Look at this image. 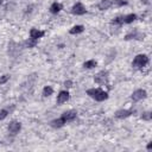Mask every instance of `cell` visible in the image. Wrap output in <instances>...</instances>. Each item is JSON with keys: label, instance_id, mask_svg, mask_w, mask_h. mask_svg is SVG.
<instances>
[{"label": "cell", "instance_id": "obj_1", "mask_svg": "<svg viewBox=\"0 0 152 152\" xmlns=\"http://www.w3.org/2000/svg\"><path fill=\"white\" fill-rule=\"evenodd\" d=\"M87 95H89L91 99L96 100V101H104L108 99V93L100 89V88H90L87 90Z\"/></svg>", "mask_w": 152, "mask_h": 152}, {"label": "cell", "instance_id": "obj_2", "mask_svg": "<svg viewBox=\"0 0 152 152\" xmlns=\"http://www.w3.org/2000/svg\"><path fill=\"white\" fill-rule=\"evenodd\" d=\"M148 64V57L145 53H140L137 55L132 62V66L134 69H142L144 66H146Z\"/></svg>", "mask_w": 152, "mask_h": 152}, {"label": "cell", "instance_id": "obj_3", "mask_svg": "<svg viewBox=\"0 0 152 152\" xmlns=\"http://www.w3.org/2000/svg\"><path fill=\"white\" fill-rule=\"evenodd\" d=\"M108 71L107 70H101L99 71L95 77H94V81L95 83H99V84H108Z\"/></svg>", "mask_w": 152, "mask_h": 152}, {"label": "cell", "instance_id": "obj_4", "mask_svg": "<svg viewBox=\"0 0 152 152\" xmlns=\"http://www.w3.org/2000/svg\"><path fill=\"white\" fill-rule=\"evenodd\" d=\"M71 13H72V14H76V15H83V14L87 13V10H86V7L83 6V4L76 2V4L71 7Z\"/></svg>", "mask_w": 152, "mask_h": 152}, {"label": "cell", "instance_id": "obj_5", "mask_svg": "<svg viewBox=\"0 0 152 152\" xmlns=\"http://www.w3.org/2000/svg\"><path fill=\"white\" fill-rule=\"evenodd\" d=\"M144 37H145V34L144 33H141V32H139V31H133V32H131V33H127L126 36H125V40H131V39H135V40H142L144 39Z\"/></svg>", "mask_w": 152, "mask_h": 152}, {"label": "cell", "instance_id": "obj_6", "mask_svg": "<svg viewBox=\"0 0 152 152\" xmlns=\"http://www.w3.org/2000/svg\"><path fill=\"white\" fill-rule=\"evenodd\" d=\"M20 129H21L20 122H18V121H11V122L8 124V132H10L11 134L15 135L17 133H19Z\"/></svg>", "mask_w": 152, "mask_h": 152}, {"label": "cell", "instance_id": "obj_7", "mask_svg": "<svg viewBox=\"0 0 152 152\" xmlns=\"http://www.w3.org/2000/svg\"><path fill=\"white\" fill-rule=\"evenodd\" d=\"M145 97H146V90H144V89H138V90L133 91V94H132V100L134 102H138Z\"/></svg>", "mask_w": 152, "mask_h": 152}, {"label": "cell", "instance_id": "obj_8", "mask_svg": "<svg viewBox=\"0 0 152 152\" xmlns=\"http://www.w3.org/2000/svg\"><path fill=\"white\" fill-rule=\"evenodd\" d=\"M76 112L75 110H65L63 114H62V119L65 121V124L66 122H69V121H72V120H75V118H76Z\"/></svg>", "mask_w": 152, "mask_h": 152}, {"label": "cell", "instance_id": "obj_9", "mask_svg": "<svg viewBox=\"0 0 152 152\" xmlns=\"http://www.w3.org/2000/svg\"><path fill=\"white\" fill-rule=\"evenodd\" d=\"M69 99H70V94H69L66 90H62V91H59V94L57 95V103H58V104H62V103L66 102Z\"/></svg>", "mask_w": 152, "mask_h": 152}, {"label": "cell", "instance_id": "obj_10", "mask_svg": "<svg viewBox=\"0 0 152 152\" xmlns=\"http://www.w3.org/2000/svg\"><path fill=\"white\" fill-rule=\"evenodd\" d=\"M133 114V110H129V109H120L115 113V118L116 119H126L128 116H131Z\"/></svg>", "mask_w": 152, "mask_h": 152}, {"label": "cell", "instance_id": "obj_11", "mask_svg": "<svg viewBox=\"0 0 152 152\" xmlns=\"http://www.w3.org/2000/svg\"><path fill=\"white\" fill-rule=\"evenodd\" d=\"M44 34H45V32H44V31H40V30H38V28H31V30H30V38L39 39V38H42Z\"/></svg>", "mask_w": 152, "mask_h": 152}, {"label": "cell", "instance_id": "obj_12", "mask_svg": "<svg viewBox=\"0 0 152 152\" xmlns=\"http://www.w3.org/2000/svg\"><path fill=\"white\" fill-rule=\"evenodd\" d=\"M64 124H65V121H64L62 118L55 119V120H52V121L50 122L51 127H53V128H61V127H63V126H64Z\"/></svg>", "mask_w": 152, "mask_h": 152}, {"label": "cell", "instance_id": "obj_13", "mask_svg": "<svg viewBox=\"0 0 152 152\" xmlns=\"http://www.w3.org/2000/svg\"><path fill=\"white\" fill-rule=\"evenodd\" d=\"M110 6H112V1H110V0H102L101 2H99L97 8L101 10V11H106V10H108Z\"/></svg>", "mask_w": 152, "mask_h": 152}, {"label": "cell", "instance_id": "obj_14", "mask_svg": "<svg viewBox=\"0 0 152 152\" xmlns=\"http://www.w3.org/2000/svg\"><path fill=\"white\" fill-rule=\"evenodd\" d=\"M83 30H84V27H83L82 25H75V26H72V27L70 28L69 33H70V34H78V33L83 32Z\"/></svg>", "mask_w": 152, "mask_h": 152}, {"label": "cell", "instance_id": "obj_15", "mask_svg": "<svg viewBox=\"0 0 152 152\" xmlns=\"http://www.w3.org/2000/svg\"><path fill=\"white\" fill-rule=\"evenodd\" d=\"M61 10H62V5L58 4V2H53V4L50 6V12H51L52 14H57Z\"/></svg>", "mask_w": 152, "mask_h": 152}, {"label": "cell", "instance_id": "obj_16", "mask_svg": "<svg viewBox=\"0 0 152 152\" xmlns=\"http://www.w3.org/2000/svg\"><path fill=\"white\" fill-rule=\"evenodd\" d=\"M135 19H137V14H134V13L124 15V24H131V23H133Z\"/></svg>", "mask_w": 152, "mask_h": 152}, {"label": "cell", "instance_id": "obj_17", "mask_svg": "<svg viewBox=\"0 0 152 152\" xmlns=\"http://www.w3.org/2000/svg\"><path fill=\"white\" fill-rule=\"evenodd\" d=\"M110 24L114 25V26H121V25L124 24V15H122V17H116V18H114Z\"/></svg>", "mask_w": 152, "mask_h": 152}, {"label": "cell", "instance_id": "obj_18", "mask_svg": "<svg viewBox=\"0 0 152 152\" xmlns=\"http://www.w3.org/2000/svg\"><path fill=\"white\" fill-rule=\"evenodd\" d=\"M83 66H84L86 69H91V68H95V66H96V61H94V59H89V61L84 62Z\"/></svg>", "mask_w": 152, "mask_h": 152}, {"label": "cell", "instance_id": "obj_19", "mask_svg": "<svg viewBox=\"0 0 152 152\" xmlns=\"http://www.w3.org/2000/svg\"><path fill=\"white\" fill-rule=\"evenodd\" d=\"M52 93H53V89H52L50 86H46V87H44V89H43V96L48 97V96L52 95Z\"/></svg>", "mask_w": 152, "mask_h": 152}, {"label": "cell", "instance_id": "obj_20", "mask_svg": "<svg viewBox=\"0 0 152 152\" xmlns=\"http://www.w3.org/2000/svg\"><path fill=\"white\" fill-rule=\"evenodd\" d=\"M128 4V0H114L112 1V5L116 6V7H121V6H126Z\"/></svg>", "mask_w": 152, "mask_h": 152}, {"label": "cell", "instance_id": "obj_21", "mask_svg": "<svg viewBox=\"0 0 152 152\" xmlns=\"http://www.w3.org/2000/svg\"><path fill=\"white\" fill-rule=\"evenodd\" d=\"M37 40H38V39H33V38H30L28 40H26V42H25V46H26V48H33V46H36V44H37Z\"/></svg>", "mask_w": 152, "mask_h": 152}, {"label": "cell", "instance_id": "obj_22", "mask_svg": "<svg viewBox=\"0 0 152 152\" xmlns=\"http://www.w3.org/2000/svg\"><path fill=\"white\" fill-rule=\"evenodd\" d=\"M141 119L145 120V121H150V120H151V112H145V113H142Z\"/></svg>", "mask_w": 152, "mask_h": 152}, {"label": "cell", "instance_id": "obj_23", "mask_svg": "<svg viewBox=\"0 0 152 152\" xmlns=\"http://www.w3.org/2000/svg\"><path fill=\"white\" fill-rule=\"evenodd\" d=\"M8 80H10V75H2V76L0 77V84L6 83Z\"/></svg>", "mask_w": 152, "mask_h": 152}, {"label": "cell", "instance_id": "obj_24", "mask_svg": "<svg viewBox=\"0 0 152 152\" xmlns=\"http://www.w3.org/2000/svg\"><path fill=\"white\" fill-rule=\"evenodd\" d=\"M7 115H8V112H7L6 109H1V110H0V120H4Z\"/></svg>", "mask_w": 152, "mask_h": 152}, {"label": "cell", "instance_id": "obj_25", "mask_svg": "<svg viewBox=\"0 0 152 152\" xmlns=\"http://www.w3.org/2000/svg\"><path fill=\"white\" fill-rule=\"evenodd\" d=\"M64 86H65L66 88H70V87H72V82H71V81H65V82H64Z\"/></svg>", "mask_w": 152, "mask_h": 152}, {"label": "cell", "instance_id": "obj_26", "mask_svg": "<svg viewBox=\"0 0 152 152\" xmlns=\"http://www.w3.org/2000/svg\"><path fill=\"white\" fill-rule=\"evenodd\" d=\"M140 1H141L142 4H148V2H150V0H140Z\"/></svg>", "mask_w": 152, "mask_h": 152}, {"label": "cell", "instance_id": "obj_27", "mask_svg": "<svg viewBox=\"0 0 152 152\" xmlns=\"http://www.w3.org/2000/svg\"><path fill=\"white\" fill-rule=\"evenodd\" d=\"M151 147H152V142H150V144L147 145V150H151Z\"/></svg>", "mask_w": 152, "mask_h": 152}, {"label": "cell", "instance_id": "obj_28", "mask_svg": "<svg viewBox=\"0 0 152 152\" xmlns=\"http://www.w3.org/2000/svg\"><path fill=\"white\" fill-rule=\"evenodd\" d=\"M1 2H2V0H0V5H1Z\"/></svg>", "mask_w": 152, "mask_h": 152}]
</instances>
